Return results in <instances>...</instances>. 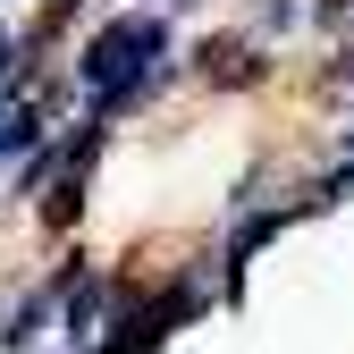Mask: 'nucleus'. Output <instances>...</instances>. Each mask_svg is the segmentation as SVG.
Segmentation results:
<instances>
[{
	"label": "nucleus",
	"mask_w": 354,
	"mask_h": 354,
	"mask_svg": "<svg viewBox=\"0 0 354 354\" xmlns=\"http://www.w3.org/2000/svg\"><path fill=\"white\" fill-rule=\"evenodd\" d=\"M160 51H169V42H160L152 17H118V26L93 34V51H84V84H93V93H110V102H127Z\"/></svg>",
	"instance_id": "obj_1"
},
{
	"label": "nucleus",
	"mask_w": 354,
	"mask_h": 354,
	"mask_svg": "<svg viewBox=\"0 0 354 354\" xmlns=\"http://www.w3.org/2000/svg\"><path fill=\"white\" fill-rule=\"evenodd\" d=\"M17 136H34V118H17V110H0V152H9Z\"/></svg>",
	"instance_id": "obj_2"
},
{
	"label": "nucleus",
	"mask_w": 354,
	"mask_h": 354,
	"mask_svg": "<svg viewBox=\"0 0 354 354\" xmlns=\"http://www.w3.org/2000/svg\"><path fill=\"white\" fill-rule=\"evenodd\" d=\"M9 51H17V42H9V34H0V68H9Z\"/></svg>",
	"instance_id": "obj_3"
}]
</instances>
